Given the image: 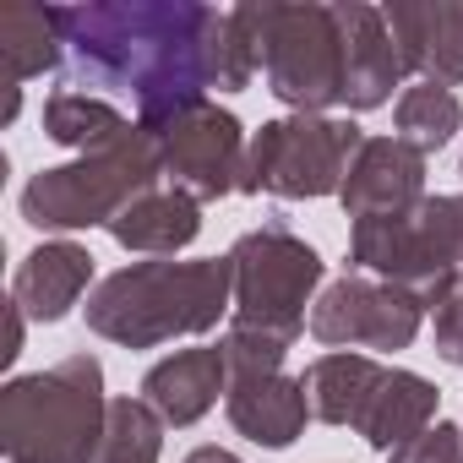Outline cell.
<instances>
[{
  "mask_svg": "<svg viewBox=\"0 0 463 463\" xmlns=\"http://www.w3.org/2000/svg\"><path fill=\"white\" fill-rule=\"evenodd\" d=\"M213 6L191 0H115V6H61L66 28V88L131 93L142 126L169 120L185 104H202Z\"/></svg>",
  "mask_w": 463,
  "mask_h": 463,
  "instance_id": "obj_1",
  "label": "cell"
},
{
  "mask_svg": "<svg viewBox=\"0 0 463 463\" xmlns=\"http://www.w3.org/2000/svg\"><path fill=\"white\" fill-rule=\"evenodd\" d=\"M235 317V262L196 257V262H131L88 295V327L120 349H158L169 338L213 333Z\"/></svg>",
  "mask_w": 463,
  "mask_h": 463,
  "instance_id": "obj_2",
  "label": "cell"
},
{
  "mask_svg": "<svg viewBox=\"0 0 463 463\" xmlns=\"http://www.w3.org/2000/svg\"><path fill=\"white\" fill-rule=\"evenodd\" d=\"M104 365L66 354L50 371L12 376L0 387V447L6 463H88L104 430Z\"/></svg>",
  "mask_w": 463,
  "mask_h": 463,
  "instance_id": "obj_3",
  "label": "cell"
},
{
  "mask_svg": "<svg viewBox=\"0 0 463 463\" xmlns=\"http://www.w3.org/2000/svg\"><path fill=\"white\" fill-rule=\"evenodd\" d=\"M349 273L398 284L425 311H436L463 279V191L425 196L409 213L360 218L349 229Z\"/></svg>",
  "mask_w": 463,
  "mask_h": 463,
  "instance_id": "obj_4",
  "label": "cell"
},
{
  "mask_svg": "<svg viewBox=\"0 0 463 463\" xmlns=\"http://www.w3.org/2000/svg\"><path fill=\"white\" fill-rule=\"evenodd\" d=\"M153 185H164V147H158V131L137 120L115 147L39 169L23 185V218L33 229H93V223L109 229Z\"/></svg>",
  "mask_w": 463,
  "mask_h": 463,
  "instance_id": "obj_5",
  "label": "cell"
},
{
  "mask_svg": "<svg viewBox=\"0 0 463 463\" xmlns=\"http://www.w3.org/2000/svg\"><path fill=\"white\" fill-rule=\"evenodd\" d=\"M257 66L268 77V93L289 104L295 115H327L344 104V28L338 6L306 0V6H246Z\"/></svg>",
  "mask_w": 463,
  "mask_h": 463,
  "instance_id": "obj_6",
  "label": "cell"
},
{
  "mask_svg": "<svg viewBox=\"0 0 463 463\" xmlns=\"http://www.w3.org/2000/svg\"><path fill=\"white\" fill-rule=\"evenodd\" d=\"M229 262H235V327H257L273 338H300L306 333V306L311 289L322 284V257L295 235L284 218H268L262 229L241 235L229 246Z\"/></svg>",
  "mask_w": 463,
  "mask_h": 463,
  "instance_id": "obj_7",
  "label": "cell"
},
{
  "mask_svg": "<svg viewBox=\"0 0 463 463\" xmlns=\"http://www.w3.org/2000/svg\"><path fill=\"white\" fill-rule=\"evenodd\" d=\"M365 131L354 120H333V115H284L268 120L251 147H246V169H241V191L257 196H338L344 175L360 153Z\"/></svg>",
  "mask_w": 463,
  "mask_h": 463,
  "instance_id": "obj_8",
  "label": "cell"
},
{
  "mask_svg": "<svg viewBox=\"0 0 463 463\" xmlns=\"http://www.w3.org/2000/svg\"><path fill=\"white\" fill-rule=\"evenodd\" d=\"M420 322H425V306L414 295H403L398 284H382L371 273H344L317 295L306 327L327 349L398 354L420 338Z\"/></svg>",
  "mask_w": 463,
  "mask_h": 463,
  "instance_id": "obj_9",
  "label": "cell"
},
{
  "mask_svg": "<svg viewBox=\"0 0 463 463\" xmlns=\"http://www.w3.org/2000/svg\"><path fill=\"white\" fill-rule=\"evenodd\" d=\"M147 131H158V147H164V185L185 191L191 202H218L229 191H241V169H246L251 142H246L241 120L229 109H218L213 99L185 104Z\"/></svg>",
  "mask_w": 463,
  "mask_h": 463,
  "instance_id": "obj_10",
  "label": "cell"
},
{
  "mask_svg": "<svg viewBox=\"0 0 463 463\" xmlns=\"http://www.w3.org/2000/svg\"><path fill=\"white\" fill-rule=\"evenodd\" d=\"M403 71L436 88L463 82V0H398L382 6Z\"/></svg>",
  "mask_w": 463,
  "mask_h": 463,
  "instance_id": "obj_11",
  "label": "cell"
},
{
  "mask_svg": "<svg viewBox=\"0 0 463 463\" xmlns=\"http://www.w3.org/2000/svg\"><path fill=\"white\" fill-rule=\"evenodd\" d=\"M344 213L360 218H387V213H409L414 202H425V153H414L398 137H365L344 191H338Z\"/></svg>",
  "mask_w": 463,
  "mask_h": 463,
  "instance_id": "obj_12",
  "label": "cell"
},
{
  "mask_svg": "<svg viewBox=\"0 0 463 463\" xmlns=\"http://www.w3.org/2000/svg\"><path fill=\"white\" fill-rule=\"evenodd\" d=\"M338 28H344V109L349 115L382 109L392 88L403 82V61H398L382 6L349 0V6H338Z\"/></svg>",
  "mask_w": 463,
  "mask_h": 463,
  "instance_id": "obj_13",
  "label": "cell"
},
{
  "mask_svg": "<svg viewBox=\"0 0 463 463\" xmlns=\"http://www.w3.org/2000/svg\"><path fill=\"white\" fill-rule=\"evenodd\" d=\"M218 398H229V360L223 349H175L142 376V403L164 425H196Z\"/></svg>",
  "mask_w": 463,
  "mask_h": 463,
  "instance_id": "obj_14",
  "label": "cell"
},
{
  "mask_svg": "<svg viewBox=\"0 0 463 463\" xmlns=\"http://www.w3.org/2000/svg\"><path fill=\"white\" fill-rule=\"evenodd\" d=\"M93 284V251L77 241H44L12 273V306L28 322H61Z\"/></svg>",
  "mask_w": 463,
  "mask_h": 463,
  "instance_id": "obj_15",
  "label": "cell"
},
{
  "mask_svg": "<svg viewBox=\"0 0 463 463\" xmlns=\"http://www.w3.org/2000/svg\"><path fill=\"white\" fill-rule=\"evenodd\" d=\"M223 409H229V425H235L246 441H257V447H289L306 430V420H311L300 376H284V371H273V376H235Z\"/></svg>",
  "mask_w": 463,
  "mask_h": 463,
  "instance_id": "obj_16",
  "label": "cell"
},
{
  "mask_svg": "<svg viewBox=\"0 0 463 463\" xmlns=\"http://www.w3.org/2000/svg\"><path fill=\"white\" fill-rule=\"evenodd\" d=\"M66 61V28H61V6H6L0 12V71H6V109L0 120H17V82L50 71Z\"/></svg>",
  "mask_w": 463,
  "mask_h": 463,
  "instance_id": "obj_17",
  "label": "cell"
},
{
  "mask_svg": "<svg viewBox=\"0 0 463 463\" xmlns=\"http://www.w3.org/2000/svg\"><path fill=\"white\" fill-rule=\"evenodd\" d=\"M387 365L376 354H354V349H333L322 360L306 365L300 387H306V403H311V420L322 425H360V414L371 409L376 387H382Z\"/></svg>",
  "mask_w": 463,
  "mask_h": 463,
  "instance_id": "obj_18",
  "label": "cell"
},
{
  "mask_svg": "<svg viewBox=\"0 0 463 463\" xmlns=\"http://www.w3.org/2000/svg\"><path fill=\"white\" fill-rule=\"evenodd\" d=\"M109 235L126 246V251H142V257H175L185 251L196 235H202V202H191L185 191L175 185H153L142 191L115 223H109Z\"/></svg>",
  "mask_w": 463,
  "mask_h": 463,
  "instance_id": "obj_19",
  "label": "cell"
},
{
  "mask_svg": "<svg viewBox=\"0 0 463 463\" xmlns=\"http://www.w3.org/2000/svg\"><path fill=\"white\" fill-rule=\"evenodd\" d=\"M436 425V382H425L420 371H387L371 409L360 414L354 436H365L376 452H398L403 441H414L420 430Z\"/></svg>",
  "mask_w": 463,
  "mask_h": 463,
  "instance_id": "obj_20",
  "label": "cell"
},
{
  "mask_svg": "<svg viewBox=\"0 0 463 463\" xmlns=\"http://www.w3.org/2000/svg\"><path fill=\"white\" fill-rule=\"evenodd\" d=\"M126 131H131V120H126L109 99H99V93L55 88V93L44 99V137L61 142V147L99 153V147H115Z\"/></svg>",
  "mask_w": 463,
  "mask_h": 463,
  "instance_id": "obj_21",
  "label": "cell"
},
{
  "mask_svg": "<svg viewBox=\"0 0 463 463\" xmlns=\"http://www.w3.org/2000/svg\"><path fill=\"white\" fill-rule=\"evenodd\" d=\"M392 137L398 142H409L414 153H436V147H447L452 137H458V126H463V104H458V93L452 88H436V82H414V88H403V99H398V109H392Z\"/></svg>",
  "mask_w": 463,
  "mask_h": 463,
  "instance_id": "obj_22",
  "label": "cell"
},
{
  "mask_svg": "<svg viewBox=\"0 0 463 463\" xmlns=\"http://www.w3.org/2000/svg\"><path fill=\"white\" fill-rule=\"evenodd\" d=\"M158 452H164V420L142 398H109L88 463H158Z\"/></svg>",
  "mask_w": 463,
  "mask_h": 463,
  "instance_id": "obj_23",
  "label": "cell"
},
{
  "mask_svg": "<svg viewBox=\"0 0 463 463\" xmlns=\"http://www.w3.org/2000/svg\"><path fill=\"white\" fill-rule=\"evenodd\" d=\"M223 360H229V382L235 376H273L284 371V354H289V338H273V333H257V327H235L218 338Z\"/></svg>",
  "mask_w": 463,
  "mask_h": 463,
  "instance_id": "obj_24",
  "label": "cell"
},
{
  "mask_svg": "<svg viewBox=\"0 0 463 463\" xmlns=\"http://www.w3.org/2000/svg\"><path fill=\"white\" fill-rule=\"evenodd\" d=\"M387 463H463V430L436 420L430 430H420L414 441H403L398 452H387Z\"/></svg>",
  "mask_w": 463,
  "mask_h": 463,
  "instance_id": "obj_25",
  "label": "cell"
},
{
  "mask_svg": "<svg viewBox=\"0 0 463 463\" xmlns=\"http://www.w3.org/2000/svg\"><path fill=\"white\" fill-rule=\"evenodd\" d=\"M436 354L463 371V279H458L452 295L436 306Z\"/></svg>",
  "mask_w": 463,
  "mask_h": 463,
  "instance_id": "obj_26",
  "label": "cell"
},
{
  "mask_svg": "<svg viewBox=\"0 0 463 463\" xmlns=\"http://www.w3.org/2000/svg\"><path fill=\"white\" fill-rule=\"evenodd\" d=\"M23 322H28V317L6 300V349H0V360H17V354H23Z\"/></svg>",
  "mask_w": 463,
  "mask_h": 463,
  "instance_id": "obj_27",
  "label": "cell"
},
{
  "mask_svg": "<svg viewBox=\"0 0 463 463\" xmlns=\"http://www.w3.org/2000/svg\"><path fill=\"white\" fill-rule=\"evenodd\" d=\"M185 463H246V458L223 452V447H196V452H185Z\"/></svg>",
  "mask_w": 463,
  "mask_h": 463,
  "instance_id": "obj_28",
  "label": "cell"
},
{
  "mask_svg": "<svg viewBox=\"0 0 463 463\" xmlns=\"http://www.w3.org/2000/svg\"><path fill=\"white\" fill-rule=\"evenodd\" d=\"M458 175H463V164H458Z\"/></svg>",
  "mask_w": 463,
  "mask_h": 463,
  "instance_id": "obj_29",
  "label": "cell"
}]
</instances>
